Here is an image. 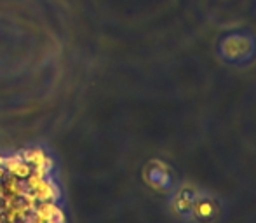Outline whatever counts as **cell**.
Listing matches in <instances>:
<instances>
[{
    "label": "cell",
    "instance_id": "obj_1",
    "mask_svg": "<svg viewBox=\"0 0 256 223\" xmlns=\"http://www.w3.org/2000/svg\"><path fill=\"white\" fill-rule=\"evenodd\" d=\"M228 216V200L222 194L200 186L185 223H226Z\"/></svg>",
    "mask_w": 256,
    "mask_h": 223
},
{
    "label": "cell",
    "instance_id": "obj_2",
    "mask_svg": "<svg viewBox=\"0 0 256 223\" xmlns=\"http://www.w3.org/2000/svg\"><path fill=\"white\" fill-rule=\"evenodd\" d=\"M199 190L200 185L196 182L183 180L176 182V185L168 192V211L178 223H185Z\"/></svg>",
    "mask_w": 256,
    "mask_h": 223
},
{
    "label": "cell",
    "instance_id": "obj_3",
    "mask_svg": "<svg viewBox=\"0 0 256 223\" xmlns=\"http://www.w3.org/2000/svg\"><path fill=\"white\" fill-rule=\"evenodd\" d=\"M254 51V42L251 38L244 37V35L228 37L226 40H223L222 48H220V54H222L223 60L230 64H236V66L246 64L250 60H253Z\"/></svg>",
    "mask_w": 256,
    "mask_h": 223
},
{
    "label": "cell",
    "instance_id": "obj_4",
    "mask_svg": "<svg viewBox=\"0 0 256 223\" xmlns=\"http://www.w3.org/2000/svg\"><path fill=\"white\" fill-rule=\"evenodd\" d=\"M145 176L148 185H152L157 190H164V192H169L176 185V182H178L174 169L160 159H155L146 166Z\"/></svg>",
    "mask_w": 256,
    "mask_h": 223
},
{
    "label": "cell",
    "instance_id": "obj_5",
    "mask_svg": "<svg viewBox=\"0 0 256 223\" xmlns=\"http://www.w3.org/2000/svg\"><path fill=\"white\" fill-rule=\"evenodd\" d=\"M4 169H6L7 172H10V174L18 180H26L28 176L32 174V166L23 159L21 154H14V156L6 157V160H4Z\"/></svg>",
    "mask_w": 256,
    "mask_h": 223
}]
</instances>
